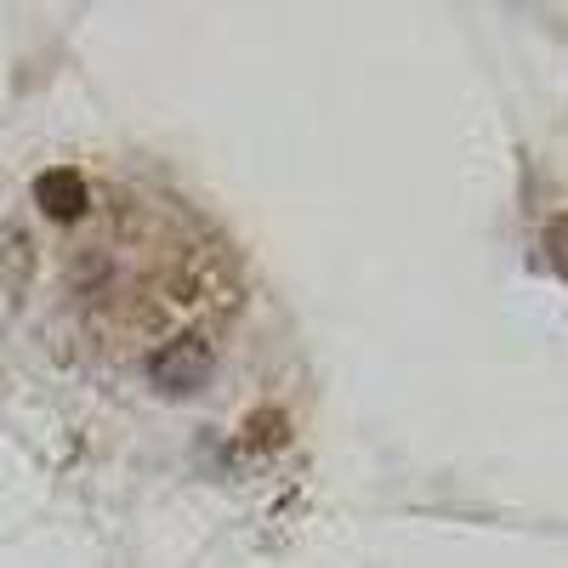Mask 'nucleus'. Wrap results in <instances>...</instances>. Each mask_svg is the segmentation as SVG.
<instances>
[{
  "instance_id": "f03ea898",
  "label": "nucleus",
  "mask_w": 568,
  "mask_h": 568,
  "mask_svg": "<svg viewBox=\"0 0 568 568\" xmlns=\"http://www.w3.org/2000/svg\"><path fill=\"white\" fill-rule=\"evenodd\" d=\"M34 200H40V211H45V216L74 222V216L85 211V182H80L74 171H45V176L34 182Z\"/></svg>"
},
{
  "instance_id": "f257e3e1",
  "label": "nucleus",
  "mask_w": 568,
  "mask_h": 568,
  "mask_svg": "<svg viewBox=\"0 0 568 568\" xmlns=\"http://www.w3.org/2000/svg\"><path fill=\"white\" fill-rule=\"evenodd\" d=\"M211 375H216V358L200 336H182V342H165L154 358H149V382L171 398H194L211 387Z\"/></svg>"
},
{
  "instance_id": "7ed1b4c3",
  "label": "nucleus",
  "mask_w": 568,
  "mask_h": 568,
  "mask_svg": "<svg viewBox=\"0 0 568 568\" xmlns=\"http://www.w3.org/2000/svg\"><path fill=\"white\" fill-rule=\"evenodd\" d=\"M546 256H551V267L568 278V216H557V222L546 227Z\"/></svg>"
}]
</instances>
